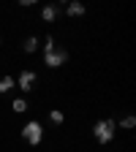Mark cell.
Returning a JSON list of instances; mask_svg holds the SVG:
<instances>
[{
  "mask_svg": "<svg viewBox=\"0 0 136 152\" xmlns=\"http://www.w3.org/2000/svg\"><path fill=\"white\" fill-rule=\"evenodd\" d=\"M114 130H117V122H114V120H98V122H95V128H93L98 144H109V141L114 139Z\"/></svg>",
  "mask_w": 136,
  "mask_h": 152,
  "instance_id": "obj_1",
  "label": "cell"
},
{
  "mask_svg": "<svg viewBox=\"0 0 136 152\" xmlns=\"http://www.w3.org/2000/svg\"><path fill=\"white\" fill-rule=\"evenodd\" d=\"M22 139H25L27 144H33V147H35V144H41V139H44V125H41V122H35V120L27 122V125L22 128Z\"/></svg>",
  "mask_w": 136,
  "mask_h": 152,
  "instance_id": "obj_2",
  "label": "cell"
},
{
  "mask_svg": "<svg viewBox=\"0 0 136 152\" xmlns=\"http://www.w3.org/2000/svg\"><path fill=\"white\" fill-rule=\"evenodd\" d=\"M65 60H68L65 49H54V52L44 54V65H49V68H60V65H65Z\"/></svg>",
  "mask_w": 136,
  "mask_h": 152,
  "instance_id": "obj_3",
  "label": "cell"
},
{
  "mask_svg": "<svg viewBox=\"0 0 136 152\" xmlns=\"http://www.w3.org/2000/svg\"><path fill=\"white\" fill-rule=\"evenodd\" d=\"M35 82H38V76L33 71H22V73H19V79H16V87L22 90V92H33Z\"/></svg>",
  "mask_w": 136,
  "mask_h": 152,
  "instance_id": "obj_4",
  "label": "cell"
},
{
  "mask_svg": "<svg viewBox=\"0 0 136 152\" xmlns=\"http://www.w3.org/2000/svg\"><path fill=\"white\" fill-rule=\"evenodd\" d=\"M57 16H60V6L49 3V6H44V8H41V19H44V22H54Z\"/></svg>",
  "mask_w": 136,
  "mask_h": 152,
  "instance_id": "obj_5",
  "label": "cell"
},
{
  "mask_svg": "<svg viewBox=\"0 0 136 152\" xmlns=\"http://www.w3.org/2000/svg\"><path fill=\"white\" fill-rule=\"evenodd\" d=\"M65 11H68V16H74V19H76V16H85V11H87V8H85V3H79V0H71V3L65 6Z\"/></svg>",
  "mask_w": 136,
  "mask_h": 152,
  "instance_id": "obj_6",
  "label": "cell"
},
{
  "mask_svg": "<svg viewBox=\"0 0 136 152\" xmlns=\"http://www.w3.org/2000/svg\"><path fill=\"white\" fill-rule=\"evenodd\" d=\"M14 87H16V79H14V76H3V79H0V95L11 92Z\"/></svg>",
  "mask_w": 136,
  "mask_h": 152,
  "instance_id": "obj_7",
  "label": "cell"
},
{
  "mask_svg": "<svg viewBox=\"0 0 136 152\" xmlns=\"http://www.w3.org/2000/svg\"><path fill=\"white\" fill-rule=\"evenodd\" d=\"M22 49H25L27 54H33V52L38 49V38H35V35H30V38H25V44H22Z\"/></svg>",
  "mask_w": 136,
  "mask_h": 152,
  "instance_id": "obj_8",
  "label": "cell"
},
{
  "mask_svg": "<svg viewBox=\"0 0 136 152\" xmlns=\"http://www.w3.org/2000/svg\"><path fill=\"white\" fill-rule=\"evenodd\" d=\"M49 120H52V125H63V122H65V114H63L60 109H52V111H49Z\"/></svg>",
  "mask_w": 136,
  "mask_h": 152,
  "instance_id": "obj_9",
  "label": "cell"
},
{
  "mask_svg": "<svg viewBox=\"0 0 136 152\" xmlns=\"http://www.w3.org/2000/svg\"><path fill=\"white\" fill-rule=\"evenodd\" d=\"M11 109H14L16 114H25V111H27V101H25V98H16V101L11 103Z\"/></svg>",
  "mask_w": 136,
  "mask_h": 152,
  "instance_id": "obj_10",
  "label": "cell"
},
{
  "mask_svg": "<svg viewBox=\"0 0 136 152\" xmlns=\"http://www.w3.org/2000/svg\"><path fill=\"white\" fill-rule=\"evenodd\" d=\"M136 125V117H133V114H125V117L120 120V128H125V130H131Z\"/></svg>",
  "mask_w": 136,
  "mask_h": 152,
  "instance_id": "obj_11",
  "label": "cell"
},
{
  "mask_svg": "<svg viewBox=\"0 0 136 152\" xmlns=\"http://www.w3.org/2000/svg\"><path fill=\"white\" fill-rule=\"evenodd\" d=\"M54 49H57V46H54V38L46 35V38H44V54H46V52H54Z\"/></svg>",
  "mask_w": 136,
  "mask_h": 152,
  "instance_id": "obj_12",
  "label": "cell"
}]
</instances>
